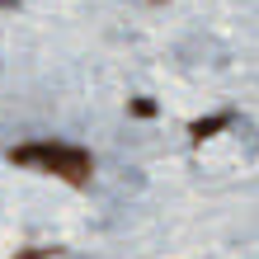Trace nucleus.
Segmentation results:
<instances>
[{
	"label": "nucleus",
	"instance_id": "f03ea898",
	"mask_svg": "<svg viewBox=\"0 0 259 259\" xmlns=\"http://www.w3.org/2000/svg\"><path fill=\"white\" fill-rule=\"evenodd\" d=\"M231 123H236V113H212V118H193V123H189V137H193V142H207V137L226 132Z\"/></svg>",
	"mask_w": 259,
	"mask_h": 259
},
{
	"label": "nucleus",
	"instance_id": "7ed1b4c3",
	"mask_svg": "<svg viewBox=\"0 0 259 259\" xmlns=\"http://www.w3.org/2000/svg\"><path fill=\"white\" fill-rule=\"evenodd\" d=\"M127 113H132V118H156L160 109H156V99L142 95V99H127Z\"/></svg>",
	"mask_w": 259,
	"mask_h": 259
},
{
	"label": "nucleus",
	"instance_id": "f257e3e1",
	"mask_svg": "<svg viewBox=\"0 0 259 259\" xmlns=\"http://www.w3.org/2000/svg\"><path fill=\"white\" fill-rule=\"evenodd\" d=\"M14 165H38L42 175H57L62 184L71 189H90L95 179V160H90L85 146H71V142H24L10 151Z\"/></svg>",
	"mask_w": 259,
	"mask_h": 259
},
{
	"label": "nucleus",
	"instance_id": "20e7f679",
	"mask_svg": "<svg viewBox=\"0 0 259 259\" xmlns=\"http://www.w3.org/2000/svg\"><path fill=\"white\" fill-rule=\"evenodd\" d=\"M57 250H48V245H33V250H24V254H14V259H52Z\"/></svg>",
	"mask_w": 259,
	"mask_h": 259
},
{
	"label": "nucleus",
	"instance_id": "39448f33",
	"mask_svg": "<svg viewBox=\"0 0 259 259\" xmlns=\"http://www.w3.org/2000/svg\"><path fill=\"white\" fill-rule=\"evenodd\" d=\"M0 10H19V0H0Z\"/></svg>",
	"mask_w": 259,
	"mask_h": 259
}]
</instances>
